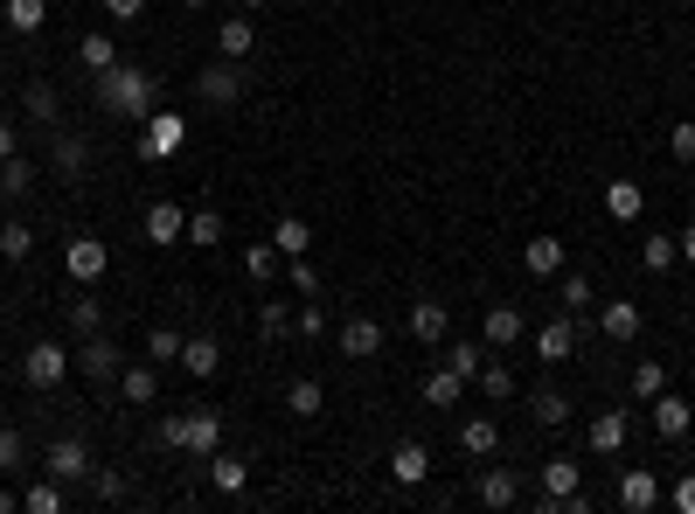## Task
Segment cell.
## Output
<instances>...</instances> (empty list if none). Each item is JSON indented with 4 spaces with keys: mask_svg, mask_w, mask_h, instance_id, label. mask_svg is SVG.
Segmentation results:
<instances>
[{
    "mask_svg": "<svg viewBox=\"0 0 695 514\" xmlns=\"http://www.w3.org/2000/svg\"><path fill=\"white\" fill-rule=\"evenodd\" d=\"M182 237H188L182 202H146V244H182Z\"/></svg>",
    "mask_w": 695,
    "mask_h": 514,
    "instance_id": "cell-18",
    "label": "cell"
},
{
    "mask_svg": "<svg viewBox=\"0 0 695 514\" xmlns=\"http://www.w3.org/2000/svg\"><path fill=\"white\" fill-rule=\"evenodd\" d=\"M182 369L188 376H216L223 369V348L209 341V333H188V341H182Z\"/></svg>",
    "mask_w": 695,
    "mask_h": 514,
    "instance_id": "cell-28",
    "label": "cell"
},
{
    "mask_svg": "<svg viewBox=\"0 0 695 514\" xmlns=\"http://www.w3.org/2000/svg\"><path fill=\"white\" fill-rule=\"evenodd\" d=\"M278 265H286V257H278V244H272V237H265V244H244V271L257 278V286H265V278H272Z\"/></svg>",
    "mask_w": 695,
    "mask_h": 514,
    "instance_id": "cell-46",
    "label": "cell"
},
{
    "mask_svg": "<svg viewBox=\"0 0 695 514\" xmlns=\"http://www.w3.org/2000/svg\"><path fill=\"white\" fill-rule=\"evenodd\" d=\"M299 333H306V341H320V333H327V306H306V313H299Z\"/></svg>",
    "mask_w": 695,
    "mask_h": 514,
    "instance_id": "cell-54",
    "label": "cell"
},
{
    "mask_svg": "<svg viewBox=\"0 0 695 514\" xmlns=\"http://www.w3.org/2000/svg\"><path fill=\"white\" fill-rule=\"evenodd\" d=\"M535 424L563 431V424H571V397H563V390H535Z\"/></svg>",
    "mask_w": 695,
    "mask_h": 514,
    "instance_id": "cell-43",
    "label": "cell"
},
{
    "mask_svg": "<svg viewBox=\"0 0 695 514\" xmlns=\"http://www.w3.org/2000/svg\"><path fill=\"white\" fill-rule=\"evenodd\" d=\"M216 49H223V56H237V63H244L251 49H257V21H244V14H237V21H223V29H216Z\"/></svg>",
    "mask_w": 695,
    "mask_h": 514,
    "instance_id": "cell-32",
    "label": "cell"
},
{
    "mask_svg": "<svg viewBox=\"0 0 695 514\" xmlns=\"http://www.w3.org/2000/svg\"><path fill=\"white\" fill-rule=\"evenodd\" d=\"M112 63H119V42H112L105 29H91L84 42H76V70H91V76H98V70H112Z\"/></svg>",
    "mask_w": 695,
    "mask_h": 514,
    "instance_id": "cell-27",
    "label": "cell"
},
{
    "mask_svg": "<svg viewBox=\"0 0 695 514\" xmlns=\"http://www.w3.org/2000/svg\"><path fill=\"white\" fill-rule=\"evenodd\" d=\"M119 369H125V348L112 341V333L76 341V376H84V382H98V390H105V382H119Z\"/></svg>",
    "mask_w": 695,
    "mask_h": 514,
    "instance_id": "cell-4",
    "label": "cell"
},
{
    "mask_svg": "<svg viewBox=\"0 0 695 514\" xmlns=\"http://www.w3.org/2000/svg\"><path fill=\"white\" fill-rule=\"evenodd\" d=\"M244 8H251V14H257V8H265V0H244Z\"/></svg>",
    "mask_w": 695,
    "mask_h": 514,
    "instance_id": "cell-60",
    "label": "cell"
},
{
    "mask_svg": "<svg viewBox=\"0 0 695 514\" xmlns=\"http://www.w3.org/2000/svg\"><path fill=\"white\" fill-rule=\"evenodd\" d=\"M272 244H278V257H306V250H314V229H306L299 216H278L272 223Z\"/></svg>",
    "mask_w": 695,
    "mask_h": 514,
    "instance_id": "cell-31",
    "label": "cell"
},
{
    "mask_svg": "<svg viewBox=\"0 0 695 514\" xmlns=\"http://www.w3.org/2000/svg\"><path fill=\"white\" fill-rule=\"evenodd\" d=\"M459 452H467V459H494L501 452V424L494 418H467V424H459Z\"/></svg>",
    "mask_w": 695,
    "mask_h": 514,
    "instance_id": "cell-25",
    "label": "cell"
},
{
    "mask_svg": "<svg viewBox=\"0 0 695 514\" xmlns=\"http://www.w3.org/2000/svg\"><path fill=\"white\" fill-rule=\"evenodd\" d=\"M640 209H647V195H640L633 182H612V188H605V216H612V223H640Z\"/></svg>",
    "mask_w": 695,
    "mask_h": 514,
    "instance_id": "cell-33",
    "label": "cell"
},
{
    "mask_svg": "<svg viewBox=\"0 0 695 514\" xmlns=\"http://www.w3.org/2000/svg\"><path fill=\"white\" fill-rule=\"evenodd\" d=\"M654 431H661V439H667V445H682V439H688V431H695V410H688V397H675V390H661V397H654Z\"/></svg>",
    "mask_w": 695,
    "mask_h": 514,
    "instance_id": "cell-13",
    "label": "cell"
},
{
    "mask_svg": "<svg viewBox=\"0 0 695 514\" xmlns=\"http://www.w3.org/2000/svg\"><path fill=\"white\" fill-rule=\"evenodd\" d=\"M49 161H57V174H70V182H76V174L91 167V146L76 140L70 125H57V133H49Z\"/></svg>",
    "mask_w": 695,
    "mask_h": 514,
    "instance_id": "cell-23",
    "label": "cell"
},
{
    "mask_svg": "<svg viewBox=\"0 0 695 514\" xmlns=\"http://www.w3.org/2000/svg\"><path fill=\"white\" fill-rule=\"evenodd\" d=\"M91 97H98V105H105L112 119L146 125L153 97H161V76H146L140 63H112V70H98V76H91Z\"/></svg>",
    "mask_w": 695,
    "mask_h": 514,
    "instance_id": "cell-1",
    "label": "cell"
},
{
    "mask_svg": "<svg viewBox=\"0 0 695 514\" xmlns=\"http://www.w3.org/2000/svg\"><path fill=\"white\" fill-rule=\"evenodd\" d=\"M487 354H494V348H487V341H459V348H446V369H452L459 382H473V376H480V362H487Z\"/></svg>",
    "mask_w": 695,
    "mask_h": 514,
    "instance_id": "cell-37",
    "label": "cell"
},
{
    "mask_svg": "<svg viewBox=\"0 0 695 514\" xmlns=\"http://www.w3.org/2000/svg\"><path fill=\"white\" fill-rule=\"evenodd\" d=\"M334 341H341V354H348V362H376V354H382V320H369V313H348Z\"/></svg>",
    "mask_w": 695,
    "mask_h": 514,
    "instance_id": "cell-8",
    "label": "cell"
},
{
    "mask_svg": "<svg viewBox=\"0 0 695 514\" xmlns=\"http://www.w3.org/2000/svg\"><path fill=\"white\" fill-rule=\"evenodd\" d=\"M182 8H216V0H182Z\"/></svg>",
    "mask_w": 695,
    "mask_h": 514,
    "instance_id": "cell-59",
    "label": "cell"
},
{
    "mask_svg": "<svg viewBox=\"0 0 695 514\" xmlns=\"http://www.w3.org/2000/svg\"><path fill=\"white\" fill-rule=\"evenodd\" d=\"M591 299H599V292H591V278L584 271H571V278H563V286H556V306H563V313H591Z\"/></svg>",
    "mask_w": 695,
    "mask_h": 514,
    "instance_id": "cell-42",
    "label": "cell"
},
{
    "mask_svg": "<svg viewBox=\"0 0 695 514\" xmlns=\"http://www.w3.org/2000/svg\"><path fill=\"white\" fill-rule=\"evenodd\" d=\"M21 507H29V514H63L70 494H63V480H35L29 494H21Z\"/></svg>",
    "mask_w": 695,
    "mask_h": 514,
    "instance_id": "cell-39",
    "label": "cell"
},
{
    "mask_svg": "<svg viewBox=\"0 0 695 514\" xmlns=\"http://www.w3.org/2000/svg\"><path fill=\"white\" fill-rule=\"evenodd\" d=\"M390 480H397V486H425V480H431V452H425L418 439H403V445L390 452Z\"/></svg>",
    "mask_w": 695,
    "mask_h": 514,
    "instance_id": "cell-22",
    "label": "cell"
},
{
    "mask_svg": "<svg viewBox=\"0 0 695 514\" xmlns=\"http://www.w3.org/2000/svg\"><path fill=\"white\" fill-rule=\"evenodd\" d=\"M14 153H21V146H14V125L0 119V161H14Z\"/></svg>",
    "mask_w": 695,
    "mask_h": 514,
    "instance_id": "cell-56",
    "label": "cell"
},
{
    "mask_svg": "<svg viewBox=\"0 0 695 514\" xmlns=\"http://www.w3.org/2000/svg\"><path fill=\"white\" fill-rule=\"evenodd\" d=\"M578 486H584V466L571 452H556V459H543V494H550V507H563V501H578Z\"/></svg>",
    "mask_w": 695,
    "mask_h": 514,
    "instance_id": "cell-14",
    "label": "cell"
},
{
    "mask_svg": "<svg viewBox=\"0 0 695 514\" xmlns=\"http://www.w3.org/2000/svg\"><path fill=\"white\" fill-rule=\"evenodd\" d=\"M459 390H467V382H459V376H452L446 362L425 376V403H431V410H459Z\"/></svg>",
    "mask_w": 695,
    "mask_h": 514,
    "instance_id": "cell-34",
    "label": "cell"
},
{
    "mask_svg": "<svg viewBox=\"0 0 695 514\" xmlns=\"http://www.w3.org/2000/svg\"><path fill=\"white\" fill-rule=\"evenodd\" d=\"M42 21H49V0H8V29L14 35H35Z\"/></svg>",
    "mask_w": 695,
    "mask_h": 514,
    "instance_id": "cell-45",
    "label": "cell"
},
{
    "mask_svg": "<svg viewBox=\"0 0 695 514\" xmlns=\"http://www.w3.org/2000/svg\"><path fill=\"white\" fill-rule=\"evenodd\" d=\"M667 507H675V514H695V466H688L675 486H667Z\"/></svg>",
    "mask_w": 695,
    "mask_h": 514,
    "instance_id": "cell-53",
    "label": "cell"
},
{
    "mask_svg": "<svg viewBox=\"0 0 695 514\" xmlns=\"http://www.w3.org/2000/svg\"><path fill=\"white\" fill-rule=\"evenodd\" d=\"M327 8H348V0H327Z\"/></svg>",
    "mask_w": 695,
    "mask_h": 514,
    "instance_id": "cell-61",
    "label": "cell"
},
{
    "mask_svg": "<svg viewBox=\"0 0 695 514\" xmlns=\"http://www.w3.org/2000/svg\"><path fill=\"white\" fill-rule=\"evenodd\" d=\"M522 265H529V278H556L563 271V237H529Z\"/></svg>",
    "mask_w": 695,
    "mask_h": 514,
    "instance_id": "cell-26",
    "label": "cell"
},
{
    "mask_svg": "<svg viewBox=\"0 0 695 514\" xmlns=\"http://www.w3.org/2000/svg\"><path fill=\"white\" fill-rule=\"evenodd\" d=\"M112 390H119L125 403H153V397H161V362H125Z\"/></svg>",
    "mask_w": 695,
    "mask_h": 514,
    "instance_id": "cell-17",
    "label": "cell"
},
{
    "mask_svg": "<svg viewBox=\"0 0 695 514\" xmlns=\"http://www.w3.org/2000/svg\"><path fill=\"white\" fill-rule=\"evenodd\" d=\"M661 390H667V369H661V362H640V369H633V397H640V403H654Z\"/></svg>",
    "mask_w": 695,
    "mask_h": 514,
    "instance_id": "cell-47",
    "label": "cell"
},
{
    "mask_svg": "<svg viewBox=\"0 0 695 514\" xmlns=\"http://www.w3.org/2000/svg\"><path fill=\"white\" fill-rule=\"evenodd\" d=\"M29 250H35V229L8 216V223H0V265H21V257H29Z\"/></svg>",
    "mask_w": 695,
    "mask_h": 514,
    "instance_id": "cell-36",
    "label": "cell"
},
{
    "mask_svg": "<svg viewBox=\"0 0 695 514\" xmlns=\"http://www.w3.org/2000/svg\"><path fill=\"white\" fill-rule=\"evenodd\" d=\"M682 265H695V223L682 229Z\"/></svg>",
    "mask_w": 695,
    "mask_h": 514,
    "instance_id": "cell-58",
    "label": "cell"
},
{
    "mask_svg": "<svg viewBox=\"0 0 695 514\" xmlns=\"http://www.w3.org/2000/svg\"><path fill=\"white\" fill-rule=\"evenodd\" d=\"M21 459H29L21 431H14V424H0V473H21Z\"/></svg>",
    "mask_w": 695,
    "mask_h": 514,
    "instance_id": "cell-48",
    "label": "cell"
},
{
    "mask_svg": "<svg viewBox=\"0 0 695 514\" xmlns=\"http://www.w3.org/2000/svg\"><path fill=\"white\" fill-rule=\"evenodd\" d=\"M195 97H202V105H237V97H244V63L237 56H216V63H202L195 70Z\"/></svg>",
    "mask_w": 695,
    "mask_h": 514,
    "instance_id": "cell-3",
    "label": "cell"
},
{
    "mask_svg": "<svg viewBox=\"0 0 695 514\" xmlns=\"http://www.w3.org/2000/svg\"><path fill=\"white\" fill-rule=\"evenodd\" d=\"M21 105H29V119L42 125V133H57V125H63V97H57V84H49V76H35V84L21 91Z\"/></svg>",
    "mask_w": 695,
    "mask_h": 514,
    "instance_id": "cell-21",
    "label": "cell"
},
{
    "mask_svg": "<svg viewBox=\"0 0 695 514\" xmlns=\"http://www.w3.org/2000/svg\"><path fill=\"white\" fill-rule=\"evenodd\" d=\"M535 354H543L550 369H556V362H571V354H578V320H571V313H556L543 333H535Z\"/></svg>",
    "mask_w": 695,
    "mask_h": 514,
    "instance_id": "cell-16",
    "label": "cell"
},
{
    "mask_svg": "<svg viewBox=\"0 0 695 514\" xmlns=\"http://www.w3.org/2000/svg\"><path fill=\"white\" fill-rule=\"evenodd\" d=\"M244 480H251V466L237 452H209V486L216 494H244Z\"/></svg>",
    "mask_w": 695,
    "mask_h": 514,
    "instance_id": "cell-29",
    "label": "cell"
},
{
    "mask_svg": "<svg viewBox=\"0 0 695 514\" xmlns=\"http://www.w3.org/2000/svg\"><path fill=\"white\" fill-rule=\"evenodd\" d=\"M599 333H605V341H633V333H640V306L633 299H605L599 306Z\"/></svg>",
    "mask_w": 695,
    "mask_h": 514,
    "instance_id": "cell-24",
    "label": "cell"
},
{
    "mask_svg": "<svg viewBox=\"0 0 695 514\" xmlns=\"http://www.w3.org/2000/svg\"><path fill=\"white\" fill-rule=\"evenodd\" d=\"M91 494H98V501H125V473H112V466H91Z\"/></svg>",
    "mask_w": 695,
    "mask_h": 514,
    "instance_id": "cell-49",
    "label": "cell"
},
{
    "mask_svg": "<svg viewBox=\"0 0 695 514\" xmlns=\"http://www.w3.org/2000/svg\"><path fill=\"white\" fill-rule=\"evenodd\" d=\"M91 333H105V306L98 299H70V341H91Z\"/></svg>",
    "mask_w": 695,
    "mask_h": 514,
    "instance_id": "cell-38",
    "label": "cell"
},
{
    "mask_svg": "<svg viewBox=\"0 0 695 514\" xmlns=\"http://www.w3.org/2000/svg\"><path fill=\"white\" fill-rule=\"evenodd\" d=\"M105 14H112V21H140L146 0H105Z\"/></svg>",
    "mask_w": 695,
    "mask_h": 514,
    "instance_id": "cell-55",
    "label": "cell"
},
{
    "mask_svg": "<svg viewBox=\"0 0 695 514\" xmlns=\"http://www.w3.org/2000/svg\"><path fill=\"white\" fill-rule=\"evenodd\" d=\"M257 327H265V333H272V341H278V333H286V327H293V313H286V299H265V306H257Z\"/></svg>",
    "mask_w": 695,
    "mask_h": 514,
    "instance_id": "cell-51",
    "label": "cell"
},
{
    "mask_svg": "<svg viewBox=\"0 0 695 514\" xmlns=\"http://www.w3.org/2000/svg\"><path fill=\"white\" fill-rule=\"evenodd\" d=\"M473 494H480V507H514V501H522V473H514V466H487Z\"/></svg>",
    "mask_w": 695,
    "mask_h": 514,
    "instance_id": "cell-20",
    "label": "cell"
},
{
    "mask_svg": "<svg viewBox=\"0 0 695 514\" xmlns=\"http://www.w3.org/2000/svg\"><path fill=\"white\" fill-rule=\"evenodd\" d=\"M320 403H327V390L314 376H299V382H286V410L293 418H320Z\"/></svg>",
    "mask_w": 695,
    "mask_h": 514,
    "instance_id": "cell-35",
    "label": "cell"
},
{
    "mask_svg": "<svg viewBox=\"0 0 695 514\" xmlns=\"http://www.w3.org/2000/svg\"><path fill=\"white\" fill-rule=\"evenodd\" d=\"M626 439H633V418H626V410H599V418H591V431H584V445L599 452V459H620Z\"/></svg>",
    "mask_w": 695,
    "mask_h": 514,
    "instance_id": "cell-11",
    "label": "cell"
},
{
    "mask_svg": "<svg viewBox=\"0 0 695 514\" xmlns=\"http://www.w3.org/2000/svg\"><path fill=\"white\" fill-rule=\"evenodd\" d=\"M620 507H626V514H654V507H661L654 466H620Z\"/></svg>",
    "mask_w": 695,
    "mask_h": 514,
    "instance_id": "cell-12",
    "label": "cell"
},
{
    "mask_svg": "<svg viewBox=\"0 0 695 514\" xmlns=\"http://www.w3.org/2000/svg\"><path fill=\"white\" fill-rule=\"evenodd\" d=\"M640 265H647V271H675V265H682V237H667V229H654V237L640 244Z\"/></svg>",
    "mask_w": 695,
    "mask_h": 514,
    "instance_id": "cell-30",
    "label": "cell"
},
{
    "mask_svg": "<svg viewBox=\"0 0 695 514\" xmlns=\"http://www.w3.org/2000/svg\"><path fill=\"white\" fill-rule=\"evenodd\" d=\"M182 140H188L182 112H146V125H140V161H174Z\"/></svg>",
    "mask_w": 695,
    "mask_h": 514,
    "instance_id": "cell-6",
    "label": "cell"
},
{
    "mask_svg": "<svg viewBox=\"0 0 695 514\" xmlns=\"http://www.w3.org/2000/svg\"><path fill=\"white\" fill-rule=\"evenodd\" d=\"M161 445L188 452V459H209L223 445V410H174V418H161Z\"/></svg>",
    "mask_w": 695,
    "mask_h": 514,
    "instance_id": "cell-2",
    "label": "cell"
},
{
    "mask_svg": "<svg viewBox=\"0 0 695 514\" xmlns=\"http://www.w3.org/2000/svg\"><path fill=\"white\" fill-rule=\"evenodd\" d=\"M42 473H49V480H63V486L91 480V452H84V439H57V445L42 452Z\"/></svg>",
    "mask_w": 695,
    "mask_h": 514,
    "instance_id": "cell-9",
    "label": "cell"
},
{
    "mask_svg": "<svg viewBox=\"0 0 695 514\" xmlns=\"http://www.w3.org/2000/svg\"><path fill=\"white\" fill-rule=\"evenodd\" d=\"M286 265H293V292L299 299H320V271L306 265V257H286Z\"/></svg>",
    "mask_w": 695,
    "mask_h": 514,
    "instance_id": "cell-52",
    "label": "cell"
},
{
    "mask_svg": "<svg viewBox=\"0 0 695 514\" xmlns=\"http://www.w3.org/2000/svg\"><path fill=\"white\" fill-rule=\"evenodd\" d=\"M63 376H70V348H63V341H35L29 354H21V382H29V390H42V397L57 390Z\"/></svg>",
    "mask_w": 695,
    "mask_h": 514,
    "instance_id": "cell-5",
    "label": "cell"
},
{
    "mask_svg": "<svg viewBox=\"0 0 695 514\" xmlns=\"http://www.w3.org/2000/svg\"><path fill=\"white\" fill-rule=\"evenodd\" d=\"M63 271L76 278V286H98V278L112 271V250L98 244V237H70V244H63Z\"/></svg>",
    "mask_w": 695,
    "mask_h": 514,
    "instance_id": "cell-7",
    "label": "cell"
},
{
    "mask_svg": "<svg viewBox=\"0 0 695 514\" xmlns=\"http://www.w3.org/2000/svg\"><path fill=\"white\" fill-rule=\"evenodd\" d=\"M473 382H480V397H487V403H508V397H514V369H508V362H480Z\"/></svg>",
    "mask_w": 695,
    "mask_h": 514,
    "instance_id": "cell-40",
    "label": "cell"
},
{
    "mask_svg": "<svg viewBox=\"0 0 695 514\" xmlns=\"http://www.w3.org/2000/svg\"><path fill=\"white\" fill-rule=\"evenodd\" d=\"M182 244H195V250H216V244H223V216H216V209H195Z\"/></svg>",
    "mask_w": 695,
    "mask_h": 514,
    "instance_id": "cell-44",
    "label": "cell"
},
{
    "mask_svg": "<svg viewBox=\"0 0 695 514\" xmlns=\"http://www.w3.org/2000/svg\"><path fill=\"white\" fill-rule=\"evenodd\" d=\"M522 333H529L522 306H487V320H480V341H487V348H514Z\"/></svg>",
    "mask_w": 695,
    "mask_h": 514,
    "instance_id": "cell-15",
    "label": "cell"
},
{
    "mask_svg": "<svg viewBox=\"0 0 695 514\" xmlns=\"http://www.w3.org/2000/svg\"><path fill=\"white\" fill-rule=\"evenodd\" d=\"M667 153H675L682 167H695V119H682L675 133H667Z\"/></svg>",
    "mask_w": 695,
    "mask_h": 514,
    "instance_id": "cell-50",
    "label": "cell"
},
{
    "mask_svg": "<svg viewBox=\"0 0 695 514\" xmlns=\"http://www.w3.org/2000/svg\"><path fill=\"white\" fill-rule=\"evenodd\" d=\"M146 362L182 369V333H174V327H153V333H146Z\"/></svg>",
    "mask_w": 695,
    "mask_h": 514,
    "instance_id": "cell-41",
    "label": "cell"
},
{
    "mask_svg": "<svg viewBox=\"0 0 695 514\" xmlns=\"http://www.w3.org/2000/svg\"><path fill=\"white\" fill-rule=\"evenodd\" d=\"M688 466H695V445H688Z\"/></svg>",
    "mask_w": 695,
    "mask_h": 514,
    "instance_id": "cell-62",
    "label": "cell"
},
{
    "mask_svg": "<svg viewBox=\"0 0 695 514\" xmlns=\"http://www.w3.org/2000/svg\"><path fill=\"white\" fill-rule=\"evenodd\" d=\"M14 507H21V494H14L8 480H0V514H14Z\"/></svg>",
    "mask_w": 695,
    "mask_h": 514,
    "instance_id": "cell-57",
    "label": "cell"
},
{
    "mask_svg": "<svg viewBox=\"0 0 695 514\" xmlns=\"http://www.w3.org/2000/svg\"><path fill=\"white\" fill-rule=\"evenodd\" d=\"M35 195V161L29 153H14V161H0V209H14V202Z\"/></svg>",
    "mask_w": 695,
    "mask_h": 514,
    "instance_id": "cell-19",
    "label": "cell"
},
{
    "mask_svg": "<svg viewBox=\"0 0 695 514\" xmlns=\"http://www.w3.org/2000/svg\"><path fill=\"white\" fill-rule=\"evenodd\" d=\"M403 327H410V341H425V348H439L446 333H452V313H446V299H410V313H403Z\"/></svg>",
    "mask_w": 695,
    "mask_h": 514,
    "instance_id": "cell-10",
    "label": "cell"
}]
</instances>
